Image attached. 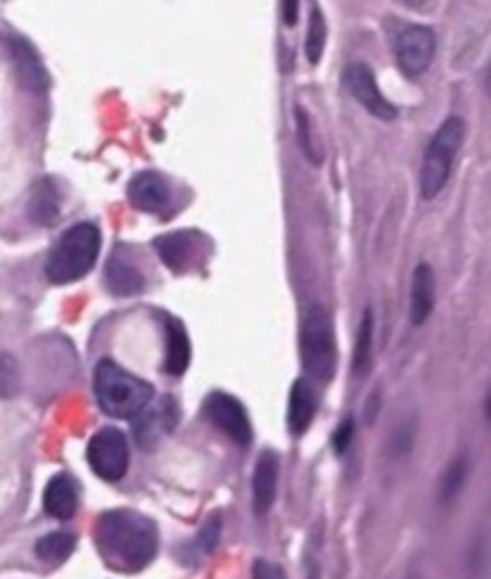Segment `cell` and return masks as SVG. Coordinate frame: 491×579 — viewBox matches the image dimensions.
Returning <instances> with one entry per match:
<instances>
[{"label": "cell", "instance_id": "cell-1", "mask_svg": "<svg viewBox=\"0 0 491 579\" xmlns=\"http://www.w3.org/2000/svg\"><path fill=\"white\" fill-rule=\"evenodd\" d=\"M96 548L113 570L137 573L156 556V525L135 510L103 512L96 522Z\"/></svg>", "mask_w": 491, "mask_h": 579}, {"label": "cell", "instance_id": "cell-2", "mask_svg": "<svg viewBox=\"0 0 491 579\" xmlns=\"http://www.w3.org/2000/svg\"><path fill=\"white\" fill-rule=\"evenodd\" d=\"M94 390L103 412L118 419H135L154 397L151 383L125 371L113 360H101L96 364Z\"/></svg>", "mask_w": 491, "mask_h": 579}, {"label": "cell", "instance_id": "cell-3", "mask_svg": "<svg viewBox=\"0 0 491 579\" xmlns=\"http://www.w3.org/2000/svg\"><path fill=\"white\" fill-rule=\"evenodd\" d=\"M101 252V232L94 223H77L62 232L46 259V278L53 285H68L94 268Z\"/></svg>", "mask_w": 491, "mask_h": 579}, {"label": "cell", "instance_id": "cell-4", "mask_svg": "<svg viewBox=\"0 0 491 579\" xmlns=\"http://www.w3.org/2000/svg\"><path fill=\"white\" fill-rule=\"evenodd\" d=\"M465 142V120L458 116H450L437 135L431 136L430 146L424 151L422 173H420V187H422L424 199H434L441 194L446 187L456 163V156Z\"/></svg>", "mask_w": 491, "mask_h": 579}, {"label": "cell", "instance_id": "cell-5", "mask_svg": "<svg viewBox=\"0 0 491 579\" xmlns=\"http://www.w3.org/2000/svg\"><path fill=\"white\" fill-rule=\"evenodd\" d=\"M302 364L312 378L326 383L335 374V335L331 316L321 304H312L305 313L300 331Z\"/></svg>", "mask_w": 491, "mask_h": 579}, {"label": "cell", "instance_id": "cell-6", "mask_svg": "<svg viewBox=\"0 0 491 579\" xmlns=\"http://www.w3.org/2000/svg\"><path fill=\"white\" fill-rule=\"evenodd\" d=\"M87 460L96 477H101L103 481H120L130 467V445L123 431L109 426L94 434L87 448Z\"/></svg>", "mask_w": 491, "mask_h": 579}, {"label": "cell", "instance_id": "cell-7", "mask_svg": "<svg viewBox=\"0 0 491 579\" xmlns=\"http://www.w3.org/2000/svg\"><path fill=\"white\" fill-rule=\"evenodd\" d=\"M204 415L221 434L231 438L232 444L242 445V448L252 444V424L245 412V405L238 397L216 390L206 397Z\"/></svg>", "mask_w": 491, "mask_h": 579}, {"label": "cell", "instance_id": "cell-8", "mask_svg": "<svg viewBox=\"0 0 491 579\" xmlns=\"http://www.w3.org/2000/svg\"><path fill=\"white\" fill-rule=\"evenodd\" d=\"M437 53V39L430 27L402 29L396 42V61L408 77H420L430 70Z\"/></svg>", "mask_w": 491, "mask_h": 579}, {"label": "cell", "instance_id": "cell-9", "mask_svg": "<svg viewBox=\"0 0 491 579\" xmlns=\"http://www.w3.org/2000/svg\"><path fill=\"white\" fill-rule=\"evenodd\" d=\"M345 87H348L350 96L360 106H364L369 116L379 117V120H393L398 116L396 106L376 87L374 75L364 62H353L345 68Z\"/></svg>", "mask_w": 491, "mask_h": 579}, {"label": "cell", "instance_id": "cell-10", "mask_svg": "<svg viewBox=\"0 0 491 579\" xmlns=\"http://www.w3.org/2000/svg\"><path fill=\"white\" fill-rule=\"evenodd\" d=\"M279 472L280 457L273 450H261L257 457V467H254L252 477V500L254 512L257 515H267L276 503V493H279Z\"/></svg>", "mask_w": 491, "mask_h": 579}, {"label": "cell", "instance_id": "cell-11", "mask_svg": "<svg viewBox=\"0 0 491 579\" xmlns=\"http://www.w3.org/2000/svg\"><path fill=\"white\" fill-rule=\"evenodd\" d=\"M130 201L144 213H158L168 206V182L158 173H139L127 187Z\"/></svg>", "mask_w": 491, "mask_h": 579}, {"label": "cell", "instance_id": "cell-12", "mask_svg": "<svg viewBox=\"0 0 491 579\" xmlns=\"http://www.w3.org/2000/svg\"><path fill=\"white\" fill-rule=\"evenodd\" d=\"M434 297H437V280L430 264H420L412 273V285H410V323L422 326L424 321L431 316L434 309Z\"/></svg>", "mask_w": 491, "mask_h": 579}, {"label": "cell", "instance_id": "cell-13", "mask_svg": "<svg viewBox=\"0 0 491 579\" xmlns=\"http://www.w3.org/2000/svg\"><path fill=\"white\" fill-rule=\"evenodd\" d=\"M80 508V490L75 479L68 474H58L48 481L43 490V510L55 519H72Z\"/></svg>", "mask_w": 491, "mask_h": 579}, {"label": "cell", "instance_id": "cell-14", "mask_svg": "<svg viewBox=\"0 0 491 579\" xmlns=\"http://www.w3.org/2000/svg\"><path fill=\"white\" fill-rule=\"evenodd\" d=\"M314 415H316V393L305 378H297L288 400V426L295 436H302L309 429Z\"/></svg>", "mask_w": 491, "mask_h": 579}, {"label": "cell", "instance_id": "cell-15", "mask_svg": "<svg viewBox=\"0 0 491 579\" xmlns=\"http://www.w3.org/2000/svg\"><path fill=\"white\" fill-rule=\"evenodd\" d=\"M10 53H13L22 82L27 84L32 91H39V94H42L48 87V77L46 72H43L42 62H39L36 53L29 48V43H24L22 39H13V42H10Z\"/></svg>", "mask_w": 491, "mask_h": 579}, {"label": "cell", "instance_id": "cell-16", "mask_svg": "<svg viewBox=\"0 0 491 579\" xmlns=\"http://www.w3.org/2000/svg\"><path fill=\"white\" fill-rule=\"evenodd\" d=\"M106 287L118 297H132V294H139L144 290V278L132 264L113 257L106 266Z\"/></svg>", "mask_w": 491, "mask_h": 579}, {"label": "cell", "instance_id": "cell-17", "mask_svg": "<svg viewBox=\"0 0 491 579\" xmlns=\"http://www.w3.org/2000/svg\"><path fill=\"white\" fill-rule=\"evenodd\" d=\"M168 355H165V371L173 376H183L190 367V338L180 321L168 319Z\"/></svg>", "mask_w": 491, "mask_h": 579}, {"label": "cell", "instance_id": "cell-18", "mask_svg": "<svg viewBox=\"0 0 491 579\" xmlns=\"http://www.w3.org/2000/svg\"><path fill=\"white\" fill-rule=\"evenodd\" d=\"M156 249L165 266L173 268V271H183L194 254V242L184 232H173V235L156 239Z\"/></svg>", "mask_w": 491, "mask_h": 579}, {"label": "cell", "instance_id": "cell-19", "mask_svg": "<svg viewBox=\"0 0 491 579\" xmlns=\"http://www.w3.org/2000/svg\"><path fill=\"white\" fill-rule=\"evenodd\" d=\"M467 474H470V460L465 455L453 457L446 464L444 474L439 479V505L441 508H449L456 500L458 493L463 490L465 481H467Z\"/></svg>", "mask_w": 491, "mask_h": 579}, {"label": "cell", "instance_id": "cell-20", "mask_svg": "<svg viewBox=\"0 0 491 579\" xmlns=\"http://www.w3.org/2000/svg\"><path fill=\"white\" fill-rule=\"evenodd\" d=\"M61 211V199H58V190L53 187L51 180H43L34 190L32 199H29V216L42 225H51L58 219Z\"/></svg>", "mask_w": 491, "mask_h": 579}, {"label": "cell", "instance_id": "cell-21", "mask_svg": "<svg viewBox=\"0 0 491 579\" xmlns=\"http://www.w3.org/2000/svg\"><path fill=\"white\" fill-rule=\"evenodd\" d=\"M372 342H374V316L367 309L362 316L355 341V355H353V371H355L357 378H364L372 369Z\"/></svg>", "mask_w": 491, "mask_h": 579}, {"label": "cell", "instance_id": "cell-22", "mask_svg": "<svg viewBox=\"0 0 491 579\" xmlns=\"http://www.w3.org/2000/svg\"><path fill=\"white\" fill-rule=\"evenodd\" d=\"M75 551V537L68 532H53L39 538L36 544V556L43 563H62L70 558V553Z\"/></svg>", "mask_w": 491, "mask_h": 579}, {"label": "cell", "instance_id": "cell-23", "mask_svg": "<svg viewBox=\"0 0 491 579\" xmlns=\"http://www.w3.org/2000/svg\"><path fill=\"white\" fill-rule=\"evenodd\" d=\"M295 123H297V142H300V149L305 154L312 165H321L324 156H321V146L316 142V135H314V125L309 113L302 106L295 108Z\"/></svg>", "mask_w": 491, "mask_h": 579}, {"label": "cell", "instance_id": "cell-24", "mask_svg": "<svg viewBox=\"0 0 491 579\" xmlns=\"http://www.w3.org/2000/svg\"><path fill=\"white\" fill-rule=\"evenodd\" d=\"M324 48H326V20H324V13L319 7H312V14H309V27H307V42H305V53H307V61L312 65L321 61L324 55Z\"/></svg>", "mask_w": 491, "mask_h": 579}, {"label": "cell", "instance_id": "cell-25", "mask_svg": "<svg viewBox=\"0 0 491 579\" xmlns=\"http://www.w3.org/2000/svg\"><path fill=\"white\" fill-rule=\"evenodd\" d=\"M17 390H20L17 360L7 352H0V397H13Z\"/></svg>", "mask_w": 491, "mask_h": 579}, {"label": "cell", "instance_id": "cell-26", "mask_svg": "<svg viewBox=\"0 0 491 579\" xmlns=\"http://www.w3.org/2000/svg\"><path fill=\"white\" fill-rule=\"evenodd\" d=\"M412 445H415V422L408 419V422L401 424V426L393 431V436H391V457H405L410 450H412Z\"/></svg>", "mask_w": 491, "mask_h": 579}, {"label": "cell", "instance_id": "cell-27", "mask_svg": "<svg viewBox=\"0 0 491 579\" xmlns=\"http://www.w3.org/2000/svg\"><path fill=\"white\" fill-rule=\"evenodd\" d=\"M219 538H221V515H213V518L204 525V529L199 532L197 544L204 553H212L213 548H216V544H219Z\"/></svg>", "mask_w": 491, "mask_h": 579}, {"label": "cell", "instance_id": "cell-28", "mask_svg": "<svg viewBox=\"0 0 491 579\" xmlns=\"http://www.w3.org/2000/svg\"><path fill=\"white\" fill-rule=\"evenodd\" d=\"M353 436H355V422L348 416V419H345V422L338 426V431L334 434V450L338 453V455H343V453L350 448Z\"/></svg>", "mask_w": 491, "mask_h": 579}, {"label": "cell", "instance_id": "cell-29", "mask_svg": "<svg viewBox=\"0 0 491 579\" xmlns=\"http://www.w3.org/2000/svg\"><path fill=\"white\" fill-rule=\"evenodd\" d=\"M252 579H288L283 567L273 565L269 560H257L252 567Z\"/></svg>", "mask_w": 491, "mask_h": 579}, {"label": "cell", "instance_id": "cell-30", "mask_svg": "<svg viewBox=\"0 0 491 579\" xmlns=\"http://www.w3.org/2000/svg\"><path fill=\"white\" fill-rule=\"evenodd\" d=\"M297 14H300V0H283V20H286V24L293 27L297 22Z\"/></svg>", "mask_w": 491, "mask_h": 579}, {"label": "cell", "instance_id": "cell-31", "mask_svg": "<svg viewBox=\"0 0 491 579\" xmlns=\"http://www.w3.org/2000/svg\"><path fill=\"white\" fill-rule=\"evenodd\" d=\"M307 579H321V567L314 558H309L307 563Z\"/></svg>", "mask_w": 491, "mask_h": 579}, {"label": "cell", "instance_id": "cell-32", "mask_svg": "<svg viewBox=\"0 0 491 579\" xmlns=\"http://www.w3.org/2000/svg\"><path fill=\"white\" fill-rule=\"evenodd\" d=\"M379 400V396H372L369 397V405H367V424L374 422V415H379V409H374V402Z\"/></svg>", "mask_w": 491, "mask_h": 579}, {"label": "cell", "instance_id": "cell-33", "mask_svg": "<svg viewBox=\"0 0 491 579\" xmlns=\"http://www.w3.org/2000/svg\"><path fill=\"white\" fill-rule=\"evenodd\" d=\"M402 3H405V5H410V7H420L424 3V0H402Z\"/></svg>", "mask_w": 491, "mask_h": 579}]
</instances>
